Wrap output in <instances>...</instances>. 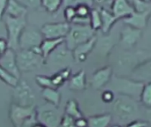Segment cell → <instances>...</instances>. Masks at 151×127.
I'll list each match as a JSON object with an SVG mask.
<instances>
[{
  "mask_svg": "<svg viewBox=\"0 0 151 127\" xmlns=\"http://www.w3.org/2000/svg\"><path fill=\"white\" fill-rule=\"evenodd\" d=\"M151 58V52L144 50H124L119 52L115 60L116 75L129 77L134 69L143 62Z\"/></svg>",
  "mask_w": 151,
  "mask_h": 127,
  "instance_id": "6da1fadb",
  "label": "cell"
},
{
  "mask_svg": "<svg viewBox=\"0 0 151 127\" xmlns=\"http://www.w3.org/2000/svg\"><path fill=\"white\" fill-rule=\"evenodd\" d=\"M112 113L119 123L128 124L138 118L140 113L138 102L126 95H119L113 102Z\"/></svg>",
  "mask_w": 151,
  "mask_h": 127,
  "instance_id": "7a4b0ae2",
  "label": "cell"
},
{
  "mask_svg": "<svg viewBox=\"0 0 151 127\" xmlns=\"http://www.w3.org/2000/svg\"><path fill=\"white\" fill-rule=\"evenodd\" d=\"M110 89L119 95H126L135 100H140L145 83L134 80L130 77L112 75L110 80Z\"/></svg>",
  "mask_w": 151,
  "mask_h": 127,
  "instance_id": "3957f363",
  "label": "cell"
},
{
  "mask_svg": "<svg viewBox=\"0 0 151 127\" xmlns=\"http://www.w3.org/2000/svg\"><path fill=\"white\" fill-rule=\"evenodd\" d=\"M2 20L5 27L8 46L10 49L17 51L19 50V42L20 34L24 28L26 27V26L27 25L26 16L13 18L4 15Z\"/></svg>",
  "mask_w": 151,
  "mask_h": 127,
  "instance_id": "277c9868",
  "label": "cell"
},
{
  "mask_svg": "<svg viewBox=\"0 0 151 127\" xmlns=\"http://www.w3.org/2000/svg\"><path fill=\"white\" fill-rule=\"evenodd\" d=\"M9 118L13 127H32L36 122V108L33 106H19L11 104Z\"/></svg>",
  "mask_w": 151,
  "mask_h": 127,
  "instance_id": "5b68a950",
  "label": "cell"
},
{
  "mask_svg": "<svg viewBox=\"0 0 151 127\" xmlns=\"http://www.w3.org/2000/svg\"><path fill=\"white\" fill-rule=\"evenodd\" d=\"M16 60L19 70L21 72H33L45 64V59L38 50H18Z\"/></svg>",
  "mask_w": 151,
  "mask_h": 127,
  "instance_id": "8992f818",
  "label": "cell"
},
{
  "mask_svg": "<svg viewBox=\"0 0 151 127\" xmlns=\"http://www.w3.org/2000/svg\"><path fill=\"white\" fill-rule=\"evenodd\" d=\"M95 35L96 31H94L89 25L71 23L70 30L65 37V43L69 50H73L75 47L90 40Z\"/></svg>",
  "mask_w": 151,
  "mask_h": 127,
  "instance_id": "52a82bcc",
  "label": "cell"
},
{
  "mask_svg": "<svg viewBox=\"0 0 151 127\" xmlns=\"http://www.w3.org/2000/svg\"><path fill=\"white\" fill-rule=\"evenodd\" d=\"M73 51L67 48L65 42L57 47L45 59V64L50 65L55 68H65L69 67L68 65L73 62Z\"/></svg>",
  "mask_w": 151,
  "mask_h": 127,
  "instance_id": "ba28073f",
  "label": "cell"
},
{
  "mask_svg": "<svg viewBox=\"0 0 151 127\" xmlns=\"http://www.w3.org/2000/svg\"><path fill=\"white\" fill-rule=\"evenodd\" d=\"M43 39L40 29L27 25L19 37V50H38Z\"/></svg>",
  "mask_w": 151,
  "mask_h": 127,
  "instance_id": "9c48e42d",
  "label": "cell"
},
{
  "mask_svg": "<svg viewBox=\"0 0 151 127\" xmlns=\"http://www.w3.org/2000/svg\"><path fill=\"white\" fill-rule=\"evenodd\" d=\"M12 103L19 106H33L35 103V96L28 83L25 80H19L18 84L13 88Z\"/></svg>",
  "mask_w": 151,
  "mask_h": 127,
  "instance_id": "30bf717a",
  "label": "cell"
},
{
  "mask_svg": "<svg viewBox=\"0 0 151 127\" xmlns=\"http://www.w3.org/2000/svg\"><path fill=\"white\" fill-rule=\"evenodd\" d=\"M63 115H61L57 106L50 103L36 109L37 121L46 127H58Z\"/></svg>",
  "mask_w": 151,
  "mask_h": 127,
  "instance_id": "8fae6325",
  "label": "cell"
},
{
  "mask_svg": "<svg viewBox=\"0 0 151 127\" xmlns=\"http://www.w3.org/2000/svg\"><path fill=\"white\" fill-rule=\"evenodd\" d=\"M71 23L66 21L46 23L40 28L43 38L47 39H60L66 36L70 30Z\"/></svg>",
  "mask_w": 151,
  "mask_h": 127,
  "instance_id": "7c38bea8",
  "label": "cell"
},
{
  "mask_svg": "<svg viewBox=\"0 0 151 127\" xmlns=\"http://www.w3.org/2000/svg\"><path fill=\"white\" fill-rule=\"evenodd\" d=\"M142 30L126 25L119 35V44L124 50H132L142 38Z\"/></svg>",
  "mask_w": 151,
  "mask_h": 127,
  "instance_id": "4fadbf2b",
  "label": "cell"
},
{
  "mask_svg": "<svg viewBox=\"0 0 151 127\" xmlns=\"http://www.w3.org/2000/svg\"><path fill=\"white\" fill-rule=\"evenodd\" d=\"M119 44V37L111 34H103L101 36H96V42L94 48V50L101 57H108L109 54L112 49Z\"/></svg>",
  "mask_w": 151,
  "mask_h": 127,
  "instance_id": "5bb4252c",
  "label": "cell"
},
{
  "mask_svg": "<svg viewBox=\"0 0 151 127\" xmlns=\"http://www.w3.org/2000/svg\"><path fill=\"white\" fill-rule=\"evenodd\" d=\"M113 75L112 66L107 65L95 72L90 79V85L95 90H99L109 84Z\"/></svg>",
  "mask_w": 151,
  "mask_h": 127,
  "instance_id": "9a60e30c",
  "label": "cell"
},
{
  "mask_svg": "<svg viewBox=\"0 0 151 127\" xmlns=\"http://www.w3.org/2000/svg\"><path fill=\"white\" fill-rule=\"evenodd\" d=\"M0 66L10 72L12 75L19 80L20 72L19 70L17 60H16V51L8 48L7 50L2 54L0 57Z\"/></svg>",
  "mask_w": 151,
  "mask_h": 127,
  "instance_id": "2e32d148",
  "label": "cell"
},
{
  "mask_svg": "<svg viewBox=\"0 0 151 127\" xmlns=\"http://www.w3.org/2000/svg\"><path fill=\"white\" fill-rule=\"evenodd\" d=\"M96 42V35L92 37L90 40L78 45L75 47L72 51H73V56L74 62L76 63H83L87 60L88 56L94 50L95 45Z\"/></svg>",
  "mask_w": 151,
  "mask_h": 127,
  "instance_id": "e0dca14e",
  "label": "cell"
},
{
  "mask_svg": "<svg viewBox=\"0 0 151 127\" xmlns=\"http://www.w3.org/2000/svg\"><path fill=\"white\" fill-rule=\"evenodd\" d=\"M111 11L119 20L130 16L134 9L129 0H112Z\"/></svg>",
  "mask_w": 151,
  "mask_h": 127,
  "instance_id": "ac0fdd59",
  "label": "cell"
},
{
  "mask_svg": "<svg viewBox=\"0 0 151 127\" xmlns=\"http://www.w3.org/2000/svg\"><path fill=\"white\" fill-rule=\"evenodd\" d=\"M151 11H144V12L134 11L130 16H128L123 19L124 24L130 26V27H133L134 28L142 30L143 28H145L147 27Z\"/></svg>",
  "mask_w": 151,
  "mask_h": 127,
  "instance_id": "d6986e66",
  "label": "cell"
},
{
  "mask_svg": "<svg viewBox=\"0 0 151 127\" xmlns=\"http://www.w3.org/2000/svg\"><path fill=\"white\" fill-rule=\"evenodd\" d=\"M131 79L142 82L148 83L151 81V58L141 64L137 66L132 74L129 76Z\"/></svg>",
  "mask_w": 151,
  "mask_h": 127,
  "instance_id": "ffe728a7",
  "label": "cell"
},
{
  "mask_svg": "<svg viewBox=\"0 0 151 127\" xmlns=\"http://www.w3.org/2000/svg\"><path fill=\"white\" fill-rule=\"evenodd\" d=\"M99 10L102 17V34H109L119 19L113 15L111 10H108L104 7H101L99 8Z\"/></svg>",
  "mask_w": 151,
  "mask_h": 127,
  "instance_id": "44dd1931",
  "label": "cell"
},
{
  "mask_svg": "<svg viewBox=\"0 0 151 127\" xmlns=\"http://www.w3.org/2000/svg\"><path fill=\"white\" fill-rule=\"evenodd\" d=\"M68 88L70 90L73 92H81L87 88V80H86V72L84 70H81L77 73L71 76L69 79Z\"/></svg>",
  "mask_w": 151,
  "mask_h": 127,
  "instance_id": "7402d4cb",
  "label": "cell"
},
{
  "mask_svg": "<svg viewBox=\"0 0 151 127\" xmlns=\"http://www.w3.org/2000/svg\"><path fill=\"white\" fill-rule=\"evenodd\" d=\"M27 12V9L21 4L18 0H9L4 15L13 17V18H18L21 16H26Z\"/></svg>",
  "mask_w": 151,
  "mask_h": 127,
  "instance_id": "603a6c76",
  "label": "cell"
},
{
  "mask_svg": "<svg viewBox=\"0 0 151 127\" xmlns=\"http://www.w3.org/2000/svg\"><path fill=\"white\" fill-rule=\"evenodd\" d=\"M64 42H65V39L63 38H60V39L44 38L40 45V51L42 57H44V59H46L49 57V55Z\"/></svg>",
  "mask_w": 151,
  "mask_h": 127,
  "instance_id": "cb8c5ba5",
  "label": "cell"
},
{
  "mask_svg": "<svg viewBox=\"0 0 151 127\" xmlns=\"http://www.w3.org/2000/svg\"><path fill=\"white\" fill-rule=\"evenodd\" d=\"M71 74H72V70L70 67H65L58 70V72H56L54 75L50 77L54 88H58L59 87L64 85L71 78Z\"/></svg>",
  "mask_w": 151,
  "mask_h": 127,
  "instance_id": "d4e9b609",
  "label": "cell"
},
{
  "mask_svg": "<svg viewBox=\"0 0 151 127\" xmlns=\"http://www.w3.org/2000/svg\"><path fill=\"white\" fill-rule=\"evenodd\" d=\"M88 127H109L112 120V115L104 114L88 118Z\"/></svg>",
  "mask_w": 151,
  "mask_h": 127,
  "instance_id": "484cf974",
  "label": "cell"
},
{
  "mask_svg": "<svg viewBox=\"0 0 151 127\" xmlns=\"http://www.w3.org/2000/svg\"><path fill=\"white\" fill-rule=\"evenodd\" d=\"M42 96L48 103L58 107L61 100V95L60 93L58 91V88H42Z\"/></svg>",
  "mask_w": 151,
  "mask_h": 127,
  "instance_id": "4316f807",
  "label": "cell"
},
{
  "mask_svg": "<svg viewBox=\"0 0 151 127\" xmlns=\"http://www.w3.org/2000/svg\"><path fill=\"white\" fill-rule=\"evenodd\" d=\"M65 114L72 117L74 119H78V118H82L81 111L79 109V104L73 99L69 100L67 102V103L65 105Z\"/></svg>",
  "mask_w": 151,
  "mask_h": 127,
  "instance_id": "83f0119b",
  "label": "cell"
},
{
  "mask_svg": "<svg viewBox=\"0 0 151 127\" xmlns=\"http://www.w3.org/2000/svg\"><path fill=\"white\" fill-rule=\"evenodd\" d=\"M89 26L94 31L101 30L102 27V17L99 9H92L89 15Z\"/></svg>",
  "mask_w": 151,
  "mask_h": 127,
  "instance_id": "f1b7e54d",
  "label": "cell"
},
{
  "mask_svg": "<svg viewBox=\"0 0 151 127\" xmlns=\"http://www.w3.org/2000/svg\"><path fill=\"white\" fill-rule=\"evenodd\" d=\"M63 4V0H42V7L49 13H55Z\"/></svg>",
  "mask_w": 151,
  "mask_h": 127,
  "instance_id": "f546056e",
  "label": "cell"
},
{
  "mask_svg": "<svg viewBox=\"0 0 151 127\" xmlns=\"http://www.w3.org/2000/svg\"><path fill=\"white\" fill-rule=\"evenodd\" d=\"M140 101L145 107L151 108V81L144 84Z\"/></svg>",
  "mask_w": 151,
  "mask_h": 127,
  "instance_id": "4dcf8cb0",
  "label": "cell"
},
{
  "mask_svg": "<svg viewBox=\"0 0 151 127\" xmlns=\"http://www.w3.org/2000/svg\"><path fill=\"white\" fill-rule=\"evenodd\" d=\"M0 80L4 81L6 85H9L12 88H14L19 80V79L12 75L10 72H8L6 70H4L1 66H0Z\"/></svg>",
  "mask_w": 151,
  "mask_h": 127,
  "instance_id": "1f68e13d",
  "label": "cell"
},
{
  "mask_svg": "<svg viewBox=\"0 0 151 127\" xmlns=\"http://www.w3.org/2000/svg\"><path fill=\"white\" fill-rule=\"evenodd\" d=\"M75 10H76V17L89 18L92 7L85 4H80L75 6Z\"/></svg>",
  "mask_w": 151,
  "mask_h": 127,
  "instance_id": "d6a6232c",
  "label": "cell"
},
{
  "mask_svg": "<svg viewBox=\"0 0 151 127\" xmlns=\"http://www.w3.org/2000/svg\"><path fill=\"white\" fill-rule=\"evenodd\" d=\"M35 81L38 84V86L42 88H54L52 82H51V78L49 76L37 75L35 77Z\"/></svg>",
  "mask_w": 151,
  "mask_h": 127,
  "instance_id": "836d02e7",
  "label": "cell"
},
{
  "mask_svg": "<svg viewBox=\"0 0 151 127\" xmlns=\"http://www.w3.org/2000/svg\"><path fill=\"white\" fill-rule=\"evenodd\" d=\"M64 17H65V21L72 23L73 19L76 18V10L75 6L73 5H68L65 6L64 9Z\"/></svg>",
  "mask_w": 151,
  "mask_h": 127,
  "instance_id": "e575fe53",
  "label": "cell"
},
{
  "mask_svg": "<svg viewBox=\"0 0 151 127\" xmlns=\"http://www.w3.org/2000/svg\"><path fill=\"white\" fill-rule=\"evenodd\" d=\"M21 4H23L27 10H36L42 7V0H18Z\"/></svg>",
  "mask_w": 151,
  "mask_h": 127,
  "instance_id": "d590c367",
  "label": "cell"
},
{
  "mask_svg": "<svg viewBox=\"0 0 151 127\" xmlns=\"http://www.w3.org/2000/svg\"><path fill=\"white\" fill-rule=\"evenodd\" d=\"M58 127H76L75 126V119L73 118L72 117L65 114L63 115L60 124Z\"/></svg>",
  "mask_w": 151,
  "mask_h": 127,
  "instance_id": "8d00e7d4",
  "label": "cell"
},
{
  "mask_svg": "<svg viewBox=\"0 0 151 127\" xmlns=\"http://www.w3.org/2000/svg\"><path fill=\"white\" fill-rule=\"evenodd\" d=\"M102 99L106 103H112L115 100V94H114V92L112 90L107 89V90H105V91L103 92V94H102Z\"/></svg>",
  "mask_w": 151,
  "mask_h": 127,
  "instance_id": "74e56055",
  "label": "cell"
},
{
  "mask_svg": "<svg viewBox=\"0 0 151 127\" xmlns=\"http://www.w3.org/2000/svg\"><path fill=\"white\" fill-rule=\"evenodd\" d=\"M147 125L148 124L146 122H144V121L135 119V120H134V121L127 124V126L126 127H146Z\"/></svg>",
  "mask_w": 151,
  "mask_h": 127,
  "instance_id": "f35d334b",
  "label": "cell"
},
{
  "mask_svg": "<svg viewBox=\"0 0 151 127\" xmlns=\"http://www.w3.org/2000/svg\"><path fill=\"white\" fill-rule=\"evenodd\" d=\"M9 48L8 46V42L6 37H0V52L1 54H4L7 49Z\"/></svg>",
  "mask_w": 151,
  "mask_h": 127,
  "instance_id": "ab89813d",
  "label": "cell"
},
{
  "mask_svg": "<svg viewBox=\"0 0 151 127\" xmlns=\"http://www.w3.org/2000/svg\"><path fill=\"white\" fill-rule=\"evenodd\" d=\"M9 0H0V20H2Z\"/></svg>",
  "mask_w": 151,
  "mask_h": 127,
  "instance_id": "60d3db41",
  "label": "cell"
},
{
  "mask_svg": "<svg viewBox=\"0 0 151 127\" xmlns=\"http://www.w3.org/2000/svg\"><path fill=\"white\" fill-rule=\"evenodd\" d=\"M75 126L76 127H88V120L83 118V117L75 119Z\"/></svg>",
  "mask_w": 151,
  "mask_h": 127,
  "instance_id": "b9f144b4",
  "label": "cell"
},
{
  "mask_svg": "<svg viewBox=\"0 0 151 127\" xmlns=\"http://www.w3.org/2000/svg\"><path fill=\"white\" fill-rule=\"evenodd\" d=\"M88 4V5H89V6L92 7V5L94 4V0H76L75 6L77 4Z\"/></svg>",
  "mask_w": 151,
  "mask_h": 127,
  "instance_id": "7bdbcfd3",
  "label": "cell"
},
{
  "mask_svg": "<svg viewBox=\"0 0 151 127\" xmlns=\"http://www.w3.org/2000/svg\"><path fill=\"white\" fill-rule=\"evenodd\" d=\"M63 4H64V6H68V5L75 6L76 0H63Z\"/></svg>",
  "mask_w": 151,
  "mask_h": 127,
  "instance_id": "ee69618b",
  "label": "cell"
},
{
  "mask_svg": "<svg viewBox=\"0 0 151 127\" xmlns=\"http://www.w3.org/2000/svg\"><path fill=\"white\" fill-rule=\"evenodd\" d=\"M2 31H4V32H5V27H4V22H3L2 20H0V33H1ZM5 34H6V32H5Z\"/></svg>",
  "mask_w": 151,
  "mask_h": 127,
  "instance_id": "f6af8a7d",
  "label": "cell"
},
{
  "mask_svg": "<svg viewBox=\"0 0 151 127\" xmlns=\"http://www.w3.org/2000/svg\"><path fill=\"white\" fill-rule=\"evenodd\" d=\"M32 127H46V126H45L44 125H42V123H40V122H38V121H37V122H36V123H35V125H34Z\"/></svg>",
  "mask_w": 151,
  "mask_h": 127,
  "instance_id": "bcb514c9",
  "label": "cell"
},
{
  "mask_svg": "<svg viewBox=\"0 0 151 127\" xmlns=\"http://www.w3.org/2000/svg\"><path fill=\"white\" fill-rule=\"evenodd\" d=\"M96 2H98V3H103V2H104V1H106V0H96Z\"/></svg>",
  "mask_w": 151,
  "mask_h": 127,
  "instance_id": "7dc6e473",
  "label": "cell"
},
{
  "mask_svg": "<svg viewBox=\"0 0 151 127\" xmlns=\"http://www.w3.org/2000/svg\"><path fill=\"white\" fill-rule=\"evenodd\" d=\"M142 1H144L146 3H151V0H142Z\"/></svg>",
  "mask_w": 151,
  "mask_h": 127,
  "instance_id": "c3c4849f",
  "label": "cell"
},
{
  "mask_svg": "<svg viewBox=\"0 0 151 127\" xmlns=\"http://www.w3.org/2000/svg\"><path fill=\"white\" fill-rule=\"evenodd\" d=\"M111 127H121L120 126H119V125H114V126H112Z\"/></svg>",
  "mask_w": 151,
  "mask_h": 127,
  "instance_id": "681fc988",
  "label": "cell"
},
{
  "mask_svg": "<svg viewBox=\"0 0 151 127\" xmlns=\"http://www.w3.org/2000/svg\"><path fill=\"white\" fill-rule=\"evenodd\" d=\"M1 56H2V54H1V52H0V57H1Z\"/></svg>",
  "mask_w": 151,
  "mask_h": 127,
  "instance_id": "f907efd6",
  "label": "cell"
}]
</instances>
